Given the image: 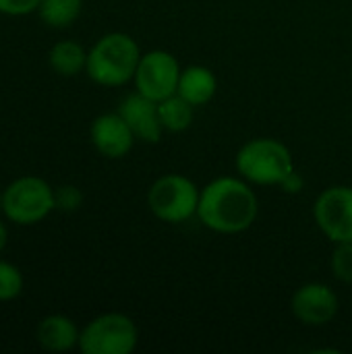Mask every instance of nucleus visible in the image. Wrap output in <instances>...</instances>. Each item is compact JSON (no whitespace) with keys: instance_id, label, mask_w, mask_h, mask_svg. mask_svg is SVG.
<instances>
[{"instance_id":"f257e3e1","label":"nucleus","mask_w":352,"mask_h":354,"mask_svg":"<svg viewBox=\"0 0 352 354\" xmlns=\"http://www.w3.org/2000/svg\"><path fill=\"white\" fill-rule=\"evenodd\" d=\"M259 212L257 197L245 178L220 176L201 189L197 218L220 234H239L253 226Z\"/></svg>"},{"instance_id":"f03ea898","label":"nucleus","mask_w":352,"mask_h":354,"mask_svg":"<svg viewBox=\"0 0 352 354\" xmlns=\"http://www.w3.org/2000/svg\"><path fill=\"white\" fill-rule=\"evenodd\" d=\"M141 60L139 44L124 31H110L87 50V77L102 87H122L135 79Z\"/></svg>"},{"instance_id":"7ed1b4c3","label":"nucleus","mask_w":352,"mask_h":354,"mask_svg":"<svg viewBox=\"0 0 352 354\" xmlns=\"http://www.w3.org/2000/svg\"><path fill=\"white\" fill-rule=\"evenodd\" d=\"M239 174L253 185H284L295 174L290 149L270 137L247 141L234 158Z\"/></svg>"},{"instance_id":"20e7f679","label":"nucleus","mask_w":352,"mask_h":354,"mask_svg":"<svg viewBox=\"0 0 352 354\" xmlns=\"http://www.w3.org/2000/svg\"><path fill=\"white\" fill-rule=\"evenodd\" d=\"M54 209V187L41 176L25 174L2 189V214L15 226H35Z\"/></svg>"},{"instance_id":"39448f33","label":"nucleus","mask_w":352,"mask_h":354,"mask_svg":"<svg viewBox=\"0 0 352 354\" xmlns=\"http://www.w3.org/2000/svg\"><path fill=\"white\" fill-rule=\"evenodd\" d=\"M201 191L183 174H164L147 191L149 212L168 224H180L197 216Z\"/></svg>"},{"instance_id":"423d86ee","label":"nucleus","mask_w":352,"mask_h":354,"mask_svg":"<svg viewBox=\"0 0 352 354\" xmlns=\"http://www.w3.org/2000/svg\"><path fill=\"white\" fill-rule=\"evenodd\" d=\"M139 330L124 313H102L81 328L83 354H131L137 348Z\"/></svg>"},{"instance_id":"0eeeda50","label":"nucleus","mask_w":352,"mask_h":354,"mask_svg":"<svg viewBox=\"0 0 352 354\" xmlns=\"http://www.w3.org/2000/svg\"><path fill=\"white\" fill-rule=\"evenodd\" d=\"M180 73L183 68L170 52L151 50L141 54L133 81L139 93H143L154 102H162L176 93Z\"/></svg>"},{"instance_id":"6e6552de","label":"nucleus","mask_w":352,"mask_h":354,"mask_svg":"<svg viewBox=\"0 0 352 354\" xmlns=\"http://www.w3.org/2000/svg\"><path fill=\"white\" fill-rule=\"evenodd\" d=\"M313 218L332 243H352V187L326 189L313 205Z\"/></svg>"},{"instance_id":"1a4fd4ad","label":"nucleus","mask_w":352,"mask_h":354,"mask_svg":"<svg viewBox=\"0 0 352 354\" xmlns=\"http://www.w3.org/2000/svg\"><path fill=\"white\" fill-rule=\"evenodd\" d=\"M290 309L293 315L305 326H328L338 313V297L328 284L309 282L295 290Z\"/></svg>"},{"instance_id":"9d476101","label":"nucleus","mask_w":352,"mask_h":354,"mask_svg":"<svg viewBox=\"0 0 352 354\" xmlns=\"http://www.w3.org/2000/svg\"><path fill=\"white\" fill-rule=\"evenodd\" d=\"M89 137L95 151L108 160H120L129 156L137 139L127 120L118 114V110L95 116L89 127Z\"/></svg>"},{"instance_id":"9b49d317","label":"nucleus","mask_w":352,"mask_h":354,"mask_svg":"<svg viewBox=\"0 0 352 354\" xmlns=\"http://www.w3.org/2000/svg\"><path fill=\"white\" fill-rule=\"evenodd\" d=\"M118 114L127 120V124L131 127V131L135 133V137L143 143H158L164 135V127L160 120V112H158V102L145 97L143 93L135 91L129 93L120 106H118Z\"/></svg>"},{"instance_id":"f8f14e48","label":"nucleus","mask_w":352,"mask_h":354,"mask_svg":"<svg viewBox=\"0 0 352 354\" xmlns=\"http://www.w3.org/2000/svg\"><path fill=\"white\" fill-rule=\"evenodd\" d=\"M79 336L81 330L77 328V324L62 313L46 315L35 328V342L48 353H68L73 348H79Z\"/></svg>"},{"instance_id":"ddd939ff","label":"nucleus","mask_w":352,"mask_h":354,"mask_svg":"<svg viewBox=\"0 0 352 354\" xmlns=\"http://www.w3.org/2000/svg\"><path fill=\"white\" fill-rule=\"evenodd\" d=\"M218 91V79L212 68L201 64H191L183 68L176 93L185 97L191 106H205L214 100Z\"/></svg>"},{"instance_id":"4468645a","label":"nucleus","mask_w":352,"mask_h":354,"mask_svg":"<svg viewBox=\"0 0 352 354\" xmlns=\"http://www.w3.org/2000/svg\"><path fill=\"white\" fill-rule=\"evenodd\" d=\"M48 64L60 77H77L87 66V50L75 39H60L50 48Z\"/></svg>"},{"instance_id":"2eb2a0df","label":"nucleus","mask_w":352,"mask_h":354,"mask_svg":"<svg viewBox=\"0 0 352 354\" xmlns=\"http://www.w3.org/2000/svg\"><path fill=\"white\" fill-rule=\"evenodd\" d=\"M83 10V0H41L37 17L52 29L71 27Z\"/></svg>"},{"instance_id":"dca6fc26","label":"nucleus","mask_w":352,"mask_h":354,"mask_svg":"<svg viewBox=\"0 0 352 354\" xmlns=\"http://www.w3.org/2000/svg\"><path fill=\"white\" fill-rule=\"evenodd\" d=\"M193 108L195 106H191L178 93L158 102V112H160V120H162L164 131H168V133L187 131L193 122Z\"/></svg>"},{"instance_id":"f3484780","label":"nucleus","mask_w":352,"mask_h":354,"mask_svg":"<svg viewBox=\"0 0 352 354\" xmlns=\"http://www.w3.org/2000/svg\"><path fill=\"white\" fill-rule=\"evenodd\" d=\"M23 288H25L23 272L15 263L0 259V303H10L19 299Z\"/></svg>"},{"instance_id":"a211bd4d","label":"nucleus","mask_w":352,"mask_h":354,"mask_svg":"<svg viewBox=\"0 0 352 354\" xmlns=\"http://www.w3.org/2000/svg\"><path fill=\"white\" fill-rule=\"evenodd\" d=\"M330 266L340 282L352 284V243H336Z\"/></svg>"},{"instance_id":"6ab92c4d","label":"nucleus","mask_w":352,"mask_h":354,"mask_svg":"<svg viewBox=\"0 0 352 354\" xmlns=\"http://www.w3.org/2000/svg\"><path fill=\"white\" fill-rule=\"evenodd\" d=\"M54 195H56V209L64 214H73L83 205V191L77 185L54 187Z\"/></svg>"},{"instance_id":"aec40b11","label":"nucleus","mask_w":352,"mask_h":354,"mask_svg":"<svg viewBox=\"0 0 352 354\" xmlns=\"http://www.w3.org/2000/svg\"><path fill=\"white\" fill-rule=\"evenodd\" d=\"M41 0H0V15L4 17H27L37 12Z\"/></svg>"},{"instance_id":"412c9836","label":"nucleus","mask_w":352,"mask_h":354,"mask_svg":"<svg viewBox=\"0 0 352 354\" xmlns=\"http://www.w3.org/2000/svg\"><path fill=\"white\" fill-rule=\"evenodd\" d=\"M6 245H8V226L0 220V253L6 249Z\"/></svg>"},{"instance_id":"4be33fe9","label":"nucleus","mask_w":352,"mask_h":354,"mask_svg":"<svg viewBox=\"0 0 352 354\" xmlns=\"http://www.w3.org/2000/svg\"><path fill=\"white\" fill-rule=\"evenodd\" d=\"M0 212H2V191H0Z\"/></svg>"}]
</instances>
